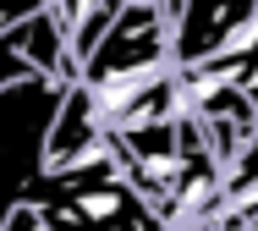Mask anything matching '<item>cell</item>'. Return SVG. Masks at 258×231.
<instances>
[{
  "label": "cell",
  "mask_w": 258,
  "mask_h": 231,
  "mask_svg": "<svg viewBox=\"0 0 258 231\" xmlns=\"http://www.w3.org/2000/svg\"><path fill=\"white\" fill-rule=\"evenodd\" d=\"M0 39L28 61L33 72H50L55 83H77V61H72V50H66V28H60V17H55L50 6H33V11L17 17Z\"/></svg>",
  "instance_id": "obj_3"
},
{
  "label": "cell",
  "mask_w": 258,
  "mask_h": 231,
  "mask_svg": "<svg viewBox=\"0 0 258 231\" xmlns=\"http://www.w3.org/2000/svg\"><path fill=\"white\" fill-rule=\"evenodd\" d=\"M0 231H44V226H39L33 204H22V198H17V204L6 209V220H0Z\"/></svg>",
  "instance_id": "obj_4"
},
{
  "label": "cell",
  "mask_w": 258,
  "mask_h": 231,
  "mask_svg": "<svg viewBox=\"0 0 258 231\" xmlns=\"http://www.w3.org/2000/svg\"><path fill=\"white\" fill-rule=\"evenodd\" d=\"M247 17H258V0H181V11L170 17V66L204 61Z\"/></svg>",
  "instance_id": "obj_2"
},
{
  "label": "cell",
  "mask_w": 258,
  "mask_h": 231,
  "mask_svg": "<svg viewBox=\"0 0 258 231\" xmlns=\"http://www.w3.org/2000/svg\"><path fill=\"white\" fill-rule=\"evenodd\" d=\"M44 231H165L159 209L132 187L110 132H94L66 160L39 165L22 187Z\"/></svg>",
  "instance_id": "obj_1"
}]
</instances>
